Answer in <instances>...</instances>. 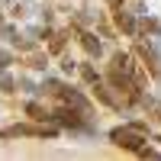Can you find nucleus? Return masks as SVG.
Wrapping results in <instances>:
<instances>
[{
	"instance_id": "f03ea898",
	"label": "nucleus",
	"mask_w": 161,
	"mask_h": 161,
	"mask_svg": "<svg viewBox=\"0 0 161 161\" xmlns=\"http://www.w3.org/2000/svg\"><path fill=\"white\" fill-rule=\"evenodd\" d=\"M80 39H84L87 52H93V55H100V42H97V39H93V36H80Z\"/></svg>"
},
{
	"instance_id": "7ed1b4c3",
	"label": "nucleus",
	"mask_w": 161,
	"mask_h": 161,
	"mask_svg": "<svg viewBox=\"0 0 161 161\" xmlns=\"http://www.w3.org/2000/svg\"><path fill=\"white\" fill-rule=\"evenodd\" d=\"M3 61H7V58H3V52H0V68H3Z\"/></svg>"
},
{
	"instance_id": "f257e3e1",
	"label": "nucleus",
	"mask_w": 161,
	"mask_h": 161,
	"mask_svg": "<svg viewBox=\"0 0 161 161\" xmlns=\"http://www.w3.org/2000/svg\"><path fill=\"white\" fill-rule=\"evenodd\" d=\"M113 142L116 145H126V148H142V139L132 136V132H126V129H116L113 132Z\"/></svg>"
}]
</instances>
